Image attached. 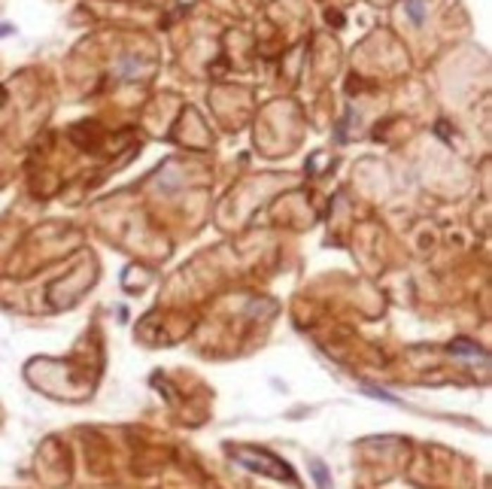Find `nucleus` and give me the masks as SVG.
Segmentation results:
<instances>
[{
	"label": "nucleus",
	"instance_id": "nucleus-1",
	"mask_svg": "<svg viewBox=\"0 0 492 489\" xmlns=\"http://www.w3.org/2000/svg\"><path fill=\"white\" fill-rule=\"evenodd\" d=\"M234 459L240 465L253 468V471H262V474H271V477H279V481H295L292 468H289L286 462H279L277 456L265 453V450H234Z\"/></svg>",
	"mask_w": 492,
	"mask_h": 489
},
{
	"label": "nucleus",
	"instance_id": "nucleus-2",
	"mask_svg": "<svg viewBox=\"0 0 492 489\" xmlns=\"http://www.w3.org/2000/svg\"><path fill=\"white\" fill-rule=\"evenodd\" d=\"M313 474H316V483H320V489H328V477H325L322 462H313Z\"/></svg>",
	"mask_w": 492,
	"mask_h": 489
}]
</instances>
